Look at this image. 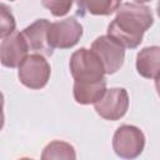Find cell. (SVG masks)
Masks as SVG:
<instances>
[{
	"label": "cell",
	"instance_id": "13",
	"mask_svg": "<svg viewBox=\"0 0 160 160\" xmlns=\"http://www.w3.org/2000/svg\"><path fill=\"white\" fill-rule=\"evenodd\" d=\"M75 151L74 148L64 141H51L50 144L46 145V148L42 151L41 159L42 160H50V159H75Z\"/></svg>",
	"mask_w": 160,
	"mask_h": 160
},
{
	"label": "cell",
	"instance_id": "9",
	"mask_svg": "<svg viewBox=\"0 0 160 160\" xmlns=\"http://www.w3.org/2000/svg\"><path fill=\"white\" fill-rule=\"evenodd\" d=\"M50 22L46 19H39L31 25L22 30V36L28 44V48L35 52H39L45 56L52 55V48L48 41V31Z\"/></svg>",
	"mask_w": 160,
	"mask_h": 160
},
{
	"label": "cell",
	"instance_id": "14",
	"mask_svg": "<svg viewBox=\"0 0 160 160\" xmlns=\"http://www.w3.org/2000/svg\"><path fill=\"white\" fill-rule=\"evenodd\" d=\"M15 31V19L10 9L0 2V39L6 38Z\"/></svg>",
	"mask_w": 160,
	"mask_h": 160
},
{
	"label": "cell",
	"instance_id": "5",
	"mask_svg": "<svg viewBox=\"0 0 160 160\" xmlns=\"http://www.w3.org/2000/svg\"><path fill=\"white\" fill-rule=\"evenodd\" d=\"M91 50L100 59L105 74L116 72L124 64L125 50L124 46L112 36H99L91 45Z\"/></svg>",
	"mask_w": 160,
	"mask_h": 160
},
{
	"label": "cell",
	"instance_id": "4",
	"mask_svg": "<svg viewBox=\"0 0 160 160\" xmlns=\"http://www.w3.org/2000/svg\"><path fill=\"white\" fill-rule=\"evenodd\" d=\"M145 146V136L142 131L132 125H121L114 134L112 149L115 154L124 159H134L139 156Z\"/></svg>",
	"mask_w": 160,
	"mask_h": 160
},
{
	"label": "cell",
	"instance_id": "10",
	"mask_svg": "<svg viewBox=\"0 0 160 160\" xmlns=\"http://www.w3.org/2000/svg\"><path fill=\"white\" fill-rule=\"evenodd\" d=\"M160 69V48L149 46L144 48L136 56V70L146 79H159Z\"/></svg>",
	"mask_w": 160,
	"mask_h": 160
},
{
	"label": "cell",
	"instance_id": "12",
	"mask_svg": "<svg viewBox=\"0 0 160 160\" xmlns=\"http://www.w3.org/2000/svg\"><path fill=\"white\" fill-rule=\"evenodd\" d=\"M121 0H76L79 10L91 15H110L118 10Z\"/></svg>",
	"mask_w": 160,
	"mask_h": 160
},
{
	"label": "cell",
	"instance_id": "2",
	"mask_svg": "<svg viewBox=\"0 0 160 160\" xmlns=\"http://www.w3.org/2000/svg\"><path fill=\"white\" fill-rule=\"evenodd\" d=\"M70 72L75 81L94 82L104 79L105 71L100 59L90 49L81 48L70 58Z\"/></svg>",
	"mask_w": 160,
	"mask_h": 160
},
{
	"label": "cell",
	"instance_id": "19",
	"mask_svg": "<svg viewBox=\"0 0 160 160\" xmlns=\"http://www.w3.org/2000/svg\"><path fill=\"white\" fill-rule=\"evenodd\" d=\"M11 1H12V0H11Z\"/></svg>",
	"mask_w": 160,
	"mask_h": 160
},
{
	"label": "cell",
	"instance_id": "16",
	"mask_svg": "<svg viewBox=\"0 0 160 160\" xmlns=\"http://www.w3.org/2000/svg\"><path fill=\"white\" fill-rule=\"evenodd\" d=\"M2 106H4V95H2V92L0 91V112L2 111Z\"/></svg>",
	"mask_w": 160,
	"mask_h": 160
},
{
	"label": "cell",
	"instance_id": "6",
	"mask_svg": "<svg viewBox=\"0 0 160 160\" xmlns=\"http://www.w3.org/2000/svg\"><path fill=\"white\" fill-rule=\"evenodd\" d=\"M81 36L82 26L74 18H66L50 24L48 31V41L52 49L72 48L79 42Z\"/></svg>",
	"mask_w": 160,
	"mask_h": 160
},
{
	"label": "cell",
	"instance_id": "7",
	"mask_svg": "<svg viewBox=\"0 0 160 160\" xmlns=\"http://www.w3.org/2000/svg\"><path fill=\"white\" fill-rule=\"evenodd\" d=\"M96 112L105 120L115 121L121 119L129 108V95L124 88L105 90L102 96L94 102Z\"/></svg>",
	"mask_w": 160,
	"mask_h": 160
},
{
	"label": "cell",
	"instance_id": "11",
	"mask_svg": "<svg viewBox=\"0 0 160 160\" xmlns=\"http://www.w3.org/2000/svg\"><path fill=\"white\" fill-rule=\"evenodd\" d=\"M106 90V81L101 79L94 82H79L74 84V99L76 102L88 105L98 101Z\"/></svg>",
	"mask_w": 160,
	"mask_h": 160
},
{
	"label": "cell",
	"instance_id": "15",
	"mask_svg": "<svg viewBox=\"0 0 160 160\" xmlns=\"http://www.w3.org/2000/svg\"><path fill=\"white\" fill-rule=\"evenodd\" d=\"M74 0H42V5L54 15L64 16L69 12Z\"/></svg>",
	"mask_w": 160,
	"mask_h": 160
},
{
	"label": "cell",
	"instance_id": "17",
	"mask_svg": "<svg viewBox=\"0 0 160 160\" xmlns=\"http://www.w3.org/2000/svg\"><path fill=\"white\" fill-rule=\"evenodd\" d=\"M2 126H4V114H2V111L0 112V130L2 129Z\"/></svg>",
	"mask_w": 160,
	"mask_h": 160
},
{
	"label": "cell",
	"instance_id": "8",
	"mask_svg": "<svg viewBox=\"0 0 160 160\" xmlns=\"http://www.w3.org/2000/svg\"><path fill=\"white\" fill-rule=\"evenodd\" d=\"M28 44L21 32L14 31L0 44V61L6 68H16L28 56Z\"/></svg>",
	"mask_w": 160,
	"mask_h": 160
},
{
	"label": "cell",
	"instance_id": "18",
	"mask_svg": "<svg viewBox=\"0 0 160 160\" xmlns=\"http://www.w3.org/2000/svg\"><path fill=\"white\" fill-rule=\"evenodd\" d=\"M138 4H141V2H148V1H151V0H135Z\"/></svg>",
	"mask_w": 160,
	"mask_h": 160
},
{
	"label": "cell",
	"instance_id": "3",
	"mask_svg": "<svg viewBox=\"0 0 160 160\" xmlns=\"http://www.w3.org/2000/svg\"><path fill=\"white\" fill-rule=\"evenodd\" d=\"M50 65L41 54L28 55L19 65V80L30 89L44 88L50 78Z\"/></svg>",
	"mask_w": 160,
	"mask_h": 160
},
{
	"label": "cell",
	"instance_id": "1",
	"mask_svg": "<svg viewBox=\"0 0 160 160\" xmlns=\"http://www.w3.org/2000/svg\"><path fill=\"white\" fill-rule=\"evenodd\" d=\"M116 11L115 19L108 26V35L116 39L124 48L135 49L154 22L151 10L141 4L125 2Z\"/></svg>",
	"mask_w": 160,
	"mask_h": 160
}]
</instances>
